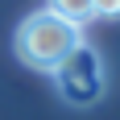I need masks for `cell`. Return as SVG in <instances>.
Instances as JSON below:
<instances>
[{"label":"cell","mask_w":120,"mask_h":120,"mask_svg":"<svg viewBox=\"0 0 120 120\" xmlns=\"http://www.w3.org/2000/svg\"><path fill=\"white\" fill-rule=\"evenodd\" d=\"M95 17H120V0H95Z\"/></svg>","instance_id":"cell-4"},{"label":"cell","mask_w":120,"mask_h":120,"mask_svg":"<svg viewBox=\"0 0 120 120\" xmlns=\"http://www.w3.org/2000/svg\"><path fill=\"white\" fill-rule=\"evenodd\" d=\"M54 83H58L62 99H71L75 108H87V104L104 99V91H108V75H104L99 54L87 46V41H79V46L54 66Z\"/></svg>","instance_id":"cell-2"},{"label":"cell","mask_w":120,"mask_h":120,"mask_svg":"<svg viewBox=\"0 0 120 120\" xmlns=\"http://www.w3.org/2000/svg\"><path fill=\"white\" fill-rule=\"evenodd\" d=\"M79 41H83V29L54 17L50 8L25 17L21 29H17V54H21L25 66H37V71H54Z\"/></svg>","instance_id":"cell-1"},{"label":"cell","mask_w":120,"mask_h":120,"mask_svg":"<svg viewBox=\"0 0 120 120\" xmlns=\"http://www.w3.org/2000/svg\"><path fill=\"white\" fill-rule=\"evenodd\" d=\"M50 12L83 29L87 21H95V0H50Z\"/></svg>","instance_id":"cell-3"}]
</instances>
